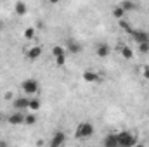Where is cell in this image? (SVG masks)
Wrapping results in <instances>:
<instances>
[{
  "label": "cell",
  "instance_id": "6da1fadb",
  "mask_svg": "<svg viewBox=\"0 0 149 147\" xmlns=\"http://www.w3.org/2000/svg\"><path fill=\"white\" fill-rule=\"evenodd\" d=\"M116 137H118V146L121 147L137 146V135L132 133V132H120V133H116Z\"/></svg>",
  "mask_w": 149,
  "mask_h": 147
},
{
  "label": "cell",
  "instance_id": "7a4b0ae2",
  "mask_svg": "<svg viewBox=\"0 0 149 147\" xmlns=\"http://www.w3.org/2000/svg\"><path fill=\"white\" fill-rule=\"evenodd\" d=\"M76 139H88L94 135V125L88 123V121H83L76 126V132H74Z\"/></svg>",
  "mask_w": 149,
  "mask_h": 147
},
{
  "label": "cell",
  "instance_id": "3957f363",
  "mask_svg": "<svg viewBox=\"0 0 149 147\" xmlns=\"http://www.w3.org/2000/svg\"><path fill=\"white\" fill-rule=\"evenodd\" d=\"M38 88H40V85H38L37 80H33V78H28V80H24V81L21 83V90H23V94L28 95V97H33L38 92Z\"/></svg>",
  "mask_w": 149,
  "mask_h": 147
},
{
  "label": "cell",
  "instance_id": "277c9868",
  "mask_svg": "<svg viewBox=\"0 0 149 147\" xmlns=\"http://www.w3.org/2000/svg\"><path fill=\"white\" fill-rule=\"evenodd\" d=\"M7 121H9L10 125H24V114H23L21 111L16 109V112H12V114L7 118Z\"/></svg>",
  "mask_w": 149,
  "mask_h": 147
},
{
  "label": "cell",
  "instance_id": "5b68a950",
  "mask_svg": "<svg viewBox=\"0 0 149 147\" xmlns=\"http://www.w3.org/2000/svg\"><path fill=\"white\" fill-rule=\"evenodd\" d=\"M28 102H30V97L24 95V97H17V99H14V101H12V106H14V109L23 111V109L28 107Z\"/></svg>",
  "mask_w": 149,
  "mask_h": 147
},
{
  "label": "cell",
  "instance_id": "8992f818",
  "mask_svg": "<svg viewBox=\"0 0 149 147\" xmlns=\"http://www.w3.org/2000/svg\"><path fill=\"white\" fill-rule=\"evenodd\" d=\"M130 37L134 38L137 43H142V42H149V33L148 31H142V30H134Z\"/></svg>",
  "mask_w": 149,
  "mask_h": 147
},
{
  "label": "cell",
  "instance_id": "52a82bcc",
  "mask_svg": "<svg viewBox=\"0 0 149 147\" xmlns=\"http://www.w3.org/2000/svg\"><path fill=\"white\" fill-rule=\"evenodd\" d=\"M26 55H28V59L37 61L38 57L42 55V47H40V45H33V47H30V49L26 50Z\"/></svg>",
  "mask_w": 149,
  "mask_h": 147
},
{
  "label": "cell",
  "instance_id": "ba28073f",
  "mask_svg": "<svg viewBox=\"0 0 149 147\" xmlns=\"http://www.w3.org/2000/svg\"><path fill=\"white\" fill-rule=\"evenodd\" d=\"M64 142H66V135H64L63 132H56L54 137H52V140H50V146L57 147V146H63Z\"/></svg>",
  "mask_w": 149,
  "mask_h": 147
},
{
  "label": "cell",
  "instance_id": "9c48e42d",
  "mask_svg": "<svg viewBox=\"0 0 149 147\" xmlns=\"http://www.w3.org/2000/svg\"><path fill=\"white\" fill-rule=\"evenodd\" d=\"M83 80H85L87 83H95V81L101 80V76L97 73H94V71H85V73H83Z\"/></svg>",
  "mask_w": 149,
  "mask_h": 147
},
{
  "label": "cell",
  "instance_id": "30bf717a",
  "mask_svg": "<svg viewBox=\"0 0 149 147\" xmlns=\"http://www.w3.org/2000/svg\"><path fill=\"white\" fill-rule=\"evenodd\" d=\"M102 144H104L106 147H116V146H118V137H116V133L108 135V137L102 140Z\"/></svg>",
  "mask_w": 149,
  "mask_h": 147
},
{
  "label": "cell",
  "instance_id": "8fae6325",
  "mask_svg": "<svg viewBox=\"0 0 149 147\" xmlns=\"http://www.w3.org/2000/svg\"><path fill=\"white\" fill-rule=\"evenodd\" d=\"M109 52H111V49H109L106 43H102V45H97V50H95V54H97L99 57H108V55H109Z\"/></svg>",
  "mask_w": 149,
  "mask_h": 147
},
{
  "label": "cell",
  "instance_id": "7c38bea8",
  "mask_svg": "<svg viewBox=\"0 0 149 147\" xmlns=\"http://www.w3.org/2000/svg\"><path fill=\"white\" fill-rule=\"evenodd\" d=\"M68 50H70L71 54H80V52H81V45H80L78 42H74V40H70V42H68Z\"/></svg>",
  "mask_w": 149,
  "mask_h": 147
},
{
  "label": "cell",
  "instance_id": "4fadbf2b",
  "mask_svg": "<svg viewBox=\"0 0 149 147\" xmlns=\"http://www.w3.org/2000/svg\"><path fill=\"white\" fill-rule=\"evenodd\" d=\"M120 5L123 7V10H125V12H130V10H135V7H137L134 0H123V2L120 3Z\"/></svg>",
  "mask_w": 149,
  "mask_h": 147
},
{
  "label": "cell",
  "instance_id": "5bb4252c",
  "mask_svg": "<svg viewBox=\"0 0 149 147\" xmlns=\"http://www.w3.org/2000/svg\"><path fill=\"white\" fill-rule=\"evenodd\" d=\"M14 10H16V14H19V16H24V14H26V10H28V7H26V3H24V2H16V5H14Z\"/></svg>",
  "mask_w": 149,
  "mask_h": 147
},
{
  "label": "cell",
  "instance_id": "9a60e30c",
  "mask_svg": "<svg viewBox=\"0 0 149 147\" xmlns=\"http://www.w3.org/2000/svg\"><path fill=\"white\" fill-rule=\"evenodd\" d=\"M40 106H42L40 99H37V97H30V102H28V109L38 111V109H40Z\"/></svg>",
  "mask_w": 149,
  "mask_h": 147
},
{
  "label": "cell",
  "instance_id": "2e32d148",
  "mask_svg": "<svg viewBox=\"0 0 149 147\" xmlns=\"http://www.w3.org/2000/svg\"><path fill=\"white\" fill-rule=\"evenodd\" d=\"M118 21H120V23H118V24H120V28H121V30H123L125 33H128V35H132V31H134V28H132V26H130V24H128V23H127V21H125L123 17H121V19H118Z\"/></svg>",
  "mask_w": 149,
  "mask_h": 147
},
{
  "label": "cell",
  "instance_id": "e0dca14e",
  "mask_svg": "<svg viewBox=\"0 0 149 147\" xmlns=\"http://www.w3.org/2000/svg\"><path fill=\"white\" fill-rule=\"evenodd\" d=\"M120 52H121V55H123V59H132V57H134V52H132V49H130L128 45H123Z\"/></svg>",
  "mask_w": 149,
  "mask_h": 147
},
{
  "label": "cell",
  "instance_id": "ac0fdd59",
  "mask_svg": "<svg viewBox=\"0 0 149 147\" xmlns=\"http://www.w3.org/2000/svg\"><path fill=\"white\" fill-rule=\"evenodd\" d=\"M125 16V10H123V7L121 5H116L114 9H113V17H116V19H121Z\"/></svg>",
  "mask_w": 149,
  "mask_h": 147
},
{
  "label": "cell",
  "instance_id": "d6986e66",
  "mask_svg": "<svg viewBox=\"0 0 149 147\" xmlns=\"http://www.w3.org/2000/svg\"><path fill=\"white\" fill-rule=\"evenodd\" d=\"M63 54H66V49H64V47H61V45H56V47H52V55H54V57H57V55H63Z\"/></svg>",
  "mask_w": 149,
  "mask_h": 147
},
{
  "label": "cell",
  "instance_id": "ffe728a7",
  "mask_svg": "<svg viewBox=\"0 0 149 147\" xmlns=\"http://www.w3.org/2000/svg\"><path fill=\"white\" fill-rule=\"evenodd\" d=\"M37 123V116L31 112V114H24V125H35Z\"/></svg>",
  "mask_w": 149,
  "mask_h": 147
},
{
  "label": "cell",
  "instance_id": "44dd1931",
  "mask_svg": "<svg viewBox=\"0 0 149 147\" xmlns=\"http://www.w3.org/2000/svg\"><path fill=\"white\" fill-rule=\"evenodd\" d=\"M35 33H37L35 28H26V30H24V38H26V40H33V38H35Z\"/></svg>",
  "mask_w": 149,
  "mask_h": 147
},
{
  "label": "cell",
  "instance_id": "7402d4cb",
  "mask_svg": "<svg viewBox=\"0 0 149 147\" xmlns=\"http://www.w3.org/2000/svg\"><path fill=\"white\" fill-rule=\"evenodd\" d=\"M64 64H66V54L57 55V57H56V66H64Z\"/></svg>",
  "mask_w": 149,
  "mask_h": 147
},
{
  "label": "cell",
  "instance_id": "603a6c76",
  "mask_svg": "<svg viewBox=\"0 0 149 147\" xmlns=\"http://www.w3.org/2000/svg\"><path fill=\"white\" fill-rule=\"evenodd\" d=\"M139 50H141L142 54H148L149 52V42H142V43H139Z\"/></svg>",
  "mask_w": 149,
  "mask_h": 147
},
{
  "label": "cell",
  "instance_id": "cb8c5ba5",
  "mask_svg": "<svg viewBox=\"0 0 149 147\" xmlns=\"http://www.w3.org/2000/svg\"><path fill=\"white\" fill-rule=\"evenodd\" d=\"M142 76H144L146 80H149V66H144V69H142Z\"/></svg>",
  "mask_w": 149,
  "mask_h": 147
},
{
  "label": "cell",
  "instance_id": "d4e9b609",
  "mask_svg": "<svg viewBox=\"0 0 149 147\" xmlns=\"http://www.w3.org/2000/svg\"><path fill=\"white\" fill-rule=\"evenodd\" d=\"M49 2H50V3H59L61 0H49Z\"/></svg>",
  "mask_w": 149,
  "mask_h": 147
},
{
  "label": "cell",
  "instance_id": "484cf974",
  "mask_svg": "<svg viewBox=\"0 0 149 147\" xmlns=\"http://www.w3.org/2000/svg\"><path fill=\"white\" fill-rule=\"evenodd\" d=\"M2 28H3V26H2V23H0V31H2Z\"/></svg>",
  "mask_w": 149,
  "mask_h": 147
}]
</instances>
